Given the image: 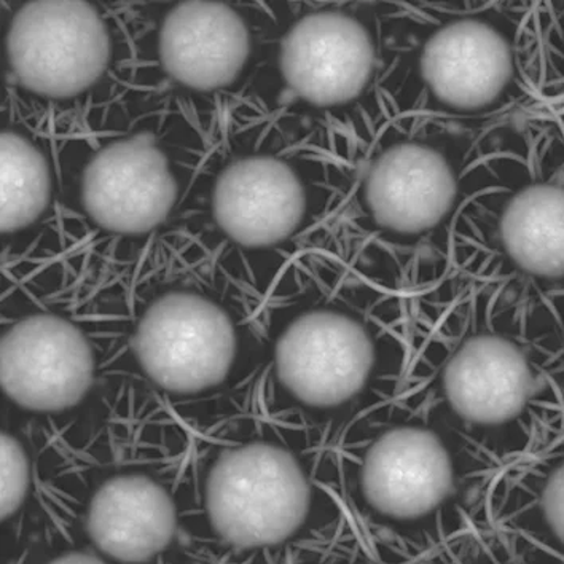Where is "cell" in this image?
Returning a JSON list of instances; mask_svg holds the SVG:
<instances>
[{"label": "cell", "mask_w": 564, "mask_h": 564, "mask_svg": "<svg viewBox=\"0 0 564 564\" xmlns=\"http://www.w3.org/2000/svg\"><path fill=\"white\" fill-rule=\"evenodd\" d=\"M349 519L412 555L492 527V487L505 467L441 416L401 399L352 421L338 438Z\"/></svg>", "instance_id": "5b68a950"}, {"label": "cell", "mask_w": 564, "mask_h": 564, "mask_svg": "<svg viewBox=\"0 0 564 564\" xmlns=\"http://www.w3.org/2000/svg\"><path fill=\"white\" fill-rule=\"evenodd\" d=\"M84 535L112 564H163L178 545L194 552L173 496L144 474L107 478L93 492Z\"/></svg>", "instance_id": "9a60e30c"}, {"label": "cell", "mask_w": 564, "mask_h": 564, "mask_svg": "<svg viewBox=\"0 0 564 564\" xmlns=\"http://www.w3.org/2000/svg\"><path fill=\"white\" fill-rule=\"evenodd\" d=\"M499 127L388 120L323 245L412 300L441 284L452 271L460 214L490 181Z\"/></svg>", "instance_id": "3957f363"}, {"label": "cell", "mask_w": 564, "mask_h": 564, "mask_svg": "<svg viewBox=\"0 0 564 564\" xmlns=\"http://www.w3.org/2000/svg\"><path fill=\"white\" fill-rule=\"evenodd\" d=\"M2 234L28 230L41 220L53 202L55 173L44 149L30 135L2 131Z\"/></svg>", "instance_id": "e0dca14e"}, {"label": "cell", "mask_w": 564, "mask_h": 564, "mask_svg": "<svg viewBox=\"0 0 564 564\" xmlns=\"http://www.w3.org/2000/svg\"><path fill=\"white\" fill-rule=\"evenodd\" d=\"M310 564H432V556L403 552L364 533L349 520L335 541Z\"/></svg>", "instance_id": "ffe728a7"}, {"label": "cell", "mask_w": 564, "mask_h": 564, "mask_svg": "<svg viewBox=\"0 0 564 564\" xmlns=\"http://www.w3.org/2000/svg\"><path fill=\"white\" fill-rule=\"evenodd\" d=\"M34 564H112L102 558L101 555L89 549L88 545L82 547H67L56 550L52 555H46L42 562Z\"/></svg>", "instance_id": "603a6c76"}, {"label": "cell", "mask_w": 564, "mask_h": 564, "mask_svg": "<svg viewBox=\"0 0 564 564\" xmlns=\"http://www.w3.org/2000/svg\"><path fill=\"white\" fill-rule=\"evenodd\" d=\"M260 412L323 432L398 399L413 300L326 245L300 256L260 306Z\"/></svg>", "instance_id": "6da1fadb"}, {"label": "cell", "mask_w": 564, "mask_h": 564, "mask_svg": "<svg viewBox=\"0 0 564 564\" xmlns=\"http://www.w3.org/2000/svg\"><path fill=\"white\" fill-rule=\"evenodd\" d=\"M448 278L528 305L563 288V124L528 116L495 131L490 181L460 214Z\"/></svg>", "instance_id": "ba28073f"}, {"label": "cell", "mask_w": 564, "mask_h": 564, "mask_svg": "<svg viewBox=\"0 0 564 564\" xmlns=\"http://www.w3.org/2000/svg\"><path fill=\"white\" fill-rule=\"evenodd\" d=\"M383 32L388 120L495 128L538 112V2L391 0Z\"/></svg>", "instance_id": "277c9868"}, {"label": "cell", "mask_w": 564, "mask_h": 564, "mask_svg": "<svg viewBox=\"0 0 564 564\" xmlns=\"http://www.w3.org/2000/svg\"><path fill=\"white\" fill-rule=\"evenodd\" d=\"M398 399L441 416L502 467L564 430V391L535 340L530 305L498 285L446 278L413 299Z\"/></svg>", "instance_id": "7a4b0ae2"}, {"label": "cell", "mask_w": 564, "mask_h": 564, "mask_svg": "<svg viewBox=\"0 0 564 564\" xmlns=\"http://www.w3.org/2000/svg\"><path fill=\"white\" fill-rule=\"evenodd\" d=\"M203 513L209 564H310L351 520L327 435L263 412L210 466Z\"/></svg>", "instance_id": "52a82bcc"}, {"label": "cell", "mask_w": 564, "mask_h": 564, "mask_svg": "<svg viewBox=\"0 0 564 564\" xmlns=\"http://www.w3.org/2000/svg\"><path fill=\"white\" fill-rule=\"evenodd\" d=\"M356 166L292 141L257 119L248 149L217 174L214 224L251 260L260 305L295 260L316 248L340 216Z\"/></svg>", "instance_id": "9c48e42d"}, {"label": "cell", "mask_w": 564, "mask_h": 564, "mask_svg": "<svg viewBox=\"0 0 564 564\" xmlns=\"http://www.w3.org/2000/svg\"><path fill=\"white\" fill-rule=\"evenodd\" d=\"M270 20L253 28L234 7L219 2H182L163 18L159 58L181 87L214 93L230 87L248 67L259 66Z\"/></svg>", "instance_id": "5bb4252c"}, {"label": "cell", "mask_w": 564, "mask_h": 564, "mask_svg": "<svg viewBox=\"0 0 564 564\" xmlns=\"http://www.w3.org/2000/svg\"><path fill=\"white\" fill-rule=\"evenodd\" d=\"M387 2L282 3L260 50L262 117L292 141L357 166L388 121Z\"/></svg>", "instance_id": "8992f818"}, {"label": "cell", "mask_w": 564, "mask_h": 564, "mask_svg": "<svg viewBox=\"0 0 564 564\" xmlns=\"http://www.w3.org/2000/svg\"><path fill=\"white\" fill-rule=\"evenodd\" d=\"M256 332L260 327L239 326L216 300L182 289L150 303L135 326L133 348L155 387L173 395H195L227 380L242 337Z\"/></svg>", "instance_id": "30bf717a"}, {"label": "cell", "mask_w": 564, "mask_h": 564, "mask_svg": "<svg viewBox=\"0 0 564 564\" xmlns=\"http://www.w3.org/2000/svg\"><path fill=\"white\" fill-rule=\"evenodd\" d=\"M535 340L547 356L553 373L564 391V285L530 305Z\"/></svg>", "instance_id": "44dd1931"}, {"label": "cell", "mask_w": 564, "mask_h": 564, "mask_svg": "<svg viewBox=\"0 0 564 564\" xmlns=\"http://www.w3.org/2000/svg\"><path fill=\"white\" fill-rule=\"evenodd\" d=\"M431 556L432 564H552L520 539L495 527L459 535Z\"/></svg>", "instance_id": "d6986e66"}, {"label": "cell", "mask_w": 564, "mask_h": 564, "mask_svg": "<svg viewBox=\"0 0 564 564\" xmlns=\"http://www.w3.org/2000/svg\"><path fill=\"white\" fill-rule=\"evenodd\" d=\"M3 394L31 413L75 409L91 391L96 359L87 335L55 313L28 314L2 335Z\"/></svg>", "instance_id": "4fadbf2b"}, {"label": "cell", "mask_w": 564, "mask_h": 564, "mask_svg": "<svg viewBox=\"0 0 564 564\" xmlns=\"http://www.w3.org/2000/svg\"><path fill=\"white\" fill-rule=\"evenodd\" d=\"M78 195L82 209L99 230L145 237L176 208L181 178L155 135L124 134L95 149L82 171Z\"/></svg>", "instance_id": "7c38bea8"}, {"label": "cell", "mask_w": 564, "mask_h": 564, "mask_svg": "<svg viewBox=\"0 0 564 564\" xmlns=\"http://www.w3.org/2000/svg\"><path fill=\"white\" fill-rule=\"evenodd\" d=\"M539 109L564 127V2H538Z\"/></svg>", "instance_id": "ac0fdd59"}, {"label": "cell", "mask_w": 564, "mask_h": 564, "mask_svg": "<svg viewBox=\"0 0 564 564\" xmlns=\"http://www.w3.org/2000/svg\"><path fill=\"white\" fill-rule=\"evenodd\" d=\"M2 524L15 519L26 505L31 487V463L26 448L15 435L3 432L2 441Z\"/></svg>", "instance_id": "7402d4cb"}, {"label": "cell", "mask_w": 564, "mask_h": 564, "mask_svg": "<svg viewBox=\"0 0 564 564\" xmlns=\"http://www.w3.org/2000/svg\"><path fill=\"white\" fill-rule=\"evenodd\" d=\"M10 70L21 88L55 101L95 87L112 59L105 18L88 2H30L6 37Z\"/></svg>", "instance_id": "8fae6325"}, {"label": "cell", "mask_w": 564, "mask_h": 564, "mask_svg": "<svg viewBox=\"0 0 564 564\" xmlns=\"http://www.w3.org/2000/svg\"><path fill=\"white\" fill-rule=\"evenodd\" d=\"M490 520L547 562L564 564V430L501 470L491 491Z\"/></svg>", "instance_id": "2e32d148"}]
</instances>
